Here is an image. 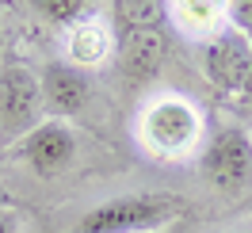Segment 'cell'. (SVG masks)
I'll return each mask as SVG.
<instances>
[{
    "mask_svg": "<svg viewBox=\"0 0 252 233\" xmlns=\"http://www.w3.org/2000/svg\"><path fill=\"white\" fill-rule=\"evenodd\" d=\"M188 199L176 191H126L92 202L65 233H160L184 226Z\"/></svg>",
    "mask_w": 252,
    "mask_h": 233,
    "instance_id": "obj_1",
    "label": "cell"
},
{
    "mask_svg": "<svg viewBox=\"0 0 252 233\" xmlns=\"http://www.w3.org/2000/svg\"><path fill=\"white\" fill-rule=\"evenodd\" d=\"M115 4V54L134 84L149 80L168 54L164 0H111Z\"/></svg>",
    "mask_w": 252,
    "mask_h": 233,
    "instance_id": "obj_2",
    "label": "cell"
},
{
    "mask_svg": "<svg viewBox=\"0 0 252 233\" xmlns=\"http://www.w3.org/2000/svg\"><path fill=\"white\" fill-rule=\"evenodd\" d=\"M203 111L188 96H153L138 115V141L157 161H188L203 149Z\"/></svg>",
    "mask_w": 252,
    "mask_h": 233,
    "instance_id": "obj_3",
    "label": "cell"
},
{
    "mask_svg": "<svg viewBox=\"0 0 252 233\" xmlns=\"http://www.w3.org/2000/svg\"><path fill=\"white\" fill-rule=\"evenodd\" d=\"M195 168L210 191L241 199L252 191V130L241 123L218 126L195 157Z\"/></svg>",
    "mask_w": 252,
    "mask_h": 233,
    "instance_id": "obj_4",
    "label": "cell"
},
{
    "mask_svg": "<svg viewBox=\"0 0 252 233\" xmlns=\"http://www.w3.org/2000/svg\"><path fill=\"white\" fill-rule=\"evenodd\" d=\"M80 153V138L73 123H62V119H42L31 134L12 145V157H16L23 168L38 176V180H58L77 165Z\"/></svg>",
    "mask_w": 252,
    "mask_h": 233,
    "instance_id": "obj_5",
    "label": "cell"
},
{
    "mask_svg": "<svg viewBox=\"0 0 252 233\" xmlns=\"http://www.w3.org/2000/svg\"><path fill=\"white\" fill-rule=\"evenodd\" d=\"M42 92L38 73L19 62L0 65V145H16L42 123Z\"/></svg>",
    "mask_w": 252,
    "mask_h": 233,
    "instance_id": "obj_6",
    "label": "cell"
},
{
    "mask_svg": "<svg viewBox=\"0 0 252 233\" xmlns=\"http://www.w3.org/2000/svg\"><path fill=\"white\" fill-rule=\"evenodd\" d=\"M199 62H203L206 84L218 96L237 100L245 80H249V69H252V34L237 31V27H225L210 42H203V58Z\"/></svg>",
    "mask_w": 252,
    "mask_h": 233,
    "instance_id": "obj_7",
    "label": "cell"
},
{
    "mask_svg": "<svg viewBox=\"0 0 252 233\" xmlns=\"http://www.w3.org/2000/svg\"><path fill=\"white\" fill-rule=\"evenodd\" d=\"M38 92H42V115L46 119L73 123L80 115H88V107H92V77H88V69H77L65 58L38 69Z\"/></svg>",
    "mask_w": 252,
    "mask_h": 233,
    "instance_id": "obj_8",
    "label": "cell"
},
{
    "mask_svg": "<svg viewBox=\"0 0 252 233\" xmlns=\"http://www.w3.org/2000/svg\"><path fill=\"white\" fill-rule=\"evenodd\" d=\"M164 16L195 42H210L229 27V0H164Z\"/></svg>",
    "mask_w": 252,
    "mask_h": 233,
    "instance_id": "obj_9",
    "label": "cell"
},
{
    "mask_svg": "<svg viewBox=\"0 0 252 233\" xmlns=\"http://www.w3.org/2000/svg\"><path fill=\"white\" fill-rule=\"evenodd\" d=\"M115 54V27L103 16H92L65 31V62L77 69H95Z\"/></svg>",
    "mask_w": 252,
    "mask_h": 233,
    "instance_id": "obj_10",
    "label": "cell"
},
{
    "mask_svg": "<svg viewBox=\"0 0 252 233\" xmlns=\"http://www.w3.org/2000/svg\"><path fill=\"white\" fill-rule=\"evenodd\" d=\"M99 4L103 0H31V12L46 27H58V31H69L84 19L99 16Z\"/></svg>",
    "mask_w": 252,
    "mask_h": 233,
    "instance_id": "obj_11",
    "label": "cell"
},
{
    "mask_svg": "<svg viewBox=\"0 0 252 233\" xmlns=\"http://www.w3.org/2000/svg\"><path fill=\"white\" fill-rule=\"evenodd\" d=\"M229 27L252 34V0H229Z\"/></svg>",
    "mask_w": 252,
    "mask_h": 233,
    "instance_id": "obj_12",
    "label": "cell"
},
{
    "mask_svg": "<svg viewBox=\"0 0 252 233\" xmlns=\"http://www.w3.org/2000/svg\"><path fill=\"white\" fill-rule=\"evenodd\" d=\"M23 230V214H19L16 206L12 210H0V233H19Z\"/></svg>",
    "mask_w": 252,
    "mask_h": 233,
    "instance_id": "obj_13",
    "label": "cell"
},
{
    "mask_svg": "<svg viewBox=\"0 0 252 233\" xmlns=\"http://www.w3.org/2000/svg\"><path fill=\"white\" fill-rule=\"evenodd\" d=\"M237 103L245 111H252V69H249V80H245V88H241V96H237Z\"/></svg>",
    "mask_w": 252,
    "mask_h": 233,
    "instance_id": "obj_14",
    "label": "cell"
},
{
    "mask_svg": "<svg viewBox=\"0 0 252 233\" xmlns=\"http://www.w3.org/2000/svg\"><path fill=\"white\" fill-rule=\"evenodd\" d=\"M12 206H16V199H12V195L0 187V210H12Z\"/></svg>",
    "mask_w": 252,
    "mask_h": 233,
    "instance_id": "obj_15",
    "label": "cell"
},
{
    "mask_svg": "<svg viewBox=\"0 0 252 233\" xmlns=\"http://www.w3.org/2000/svg\"><path fill=\"white\" fill-rule=\"evenodd\" d=\"M160 233H184V226H172V230H160Z\"/></svg>",
    "mask_w": 252,
    "mask_h": 233,
    "instance_id": "obj_16",
    "label": "cell"
},
{
    "mask_svg": "<svg viewBox=\"0 0 252 233\" xmlns=\"http://www.w3.org/2000/svg\"><path fill=\"white\" fill-rule=\"evenodd\" d=\"M225 233H245V230H225Z\"/></svg>",
    "mask_w": 252,
    "mask_h": 233,
    "instance_id": "obj_17",
    "label": "cell"
},
{
    "mask_svg": "<svg viewBox=\"0 0 252 233\" xmlns=\"http://www.w3.org/2000/svg\"><path fill=\"white\" fill-rule=\"evenodd\" d=\"M0 157H4V145H0Z\"/></svg>",
    "mask_w": 252,
    "mask_h": 233,
    "instance_id": "obj_18",
    "label": "cell"
}]
</instances>
